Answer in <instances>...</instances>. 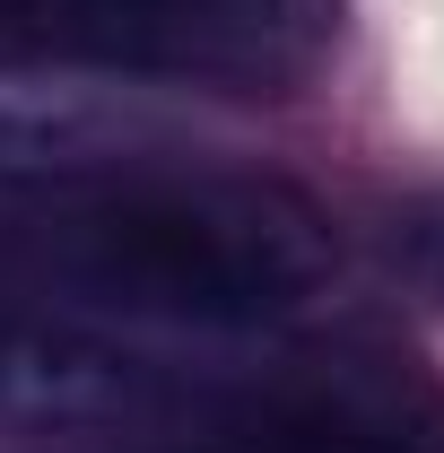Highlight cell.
<instances>
[{
    "mask_svg": "<svg viewBox=\"0 0 444 453\" xmlns=\"http://www.w3.org/2000/svg\"><path fill=\"white\" fill-rule=\"evenodd\" d=\"M166 453H444V436L436 418H418L384 384L314 375V384L244 393L210 418H192Z\"/></svg>",
    "mask_w": 444,
    "mask_h": 453,
    "instance_id": "4",
    "label": "cell"
},
{
    "mask_svg": "<svg viewBox=\"0 0 444 453\" xmlns=\"http://www.w3.org/2000/svg\"><path fill=\"white\" fill-rule=\"evenodd\" d=\"M0 271L53 305L183 323V332H262L332 280V226L305 192L235 166L113 157L53 201L0 219Z\"/></svg>",
    "mask_w": 444,
    "mask_h": 453,
    "instance_id": "1",
    "label": "cell"
},
{
    "mask_svg": "<svg viewBox=\"0 0 444 453\" xmlns=\"http://www.w3.org/2000/svg\"><path fill=\"white\" fill-rule=\"evenodd\" d=\"M314 44V0H0V61L271 88Z\"/></svg>",
    "mask_w": 444,
    "mask_h": 453,
    "instance_id": "2",
    "label": "cell"
},
{
    "mask_svg": "<svg viewBox=\"0 0 444 453\" xmlns=\"http://www.w3.org/2000/svg\"><path fill=\"white\" fill-rule=\"evenodd\" d=\"M122 157L96 113L79 105H35V96H0V219L27 210V201H53L79 174H96Z\"/></svg>",
    "mask_w": 444,
    "mask_h": 453,
    "instance_id": "5",
    "label": "cell"
},
{
    "mask_svg": "<svg viewBox=\"0 0 444 453\" xmlns=\"http://www.w3.org/2000/svg\"><path fill=\"white\" fill-rule=\"evenodd\" d=\"M166 401V357L70 323L53 296L0 271V418L35 427H122Z\"/></svg>",
    "mask_w": 444,
    "mask_h": 453,
    "instance_id": "3",
    "label": "cell"
}]
</instances>
